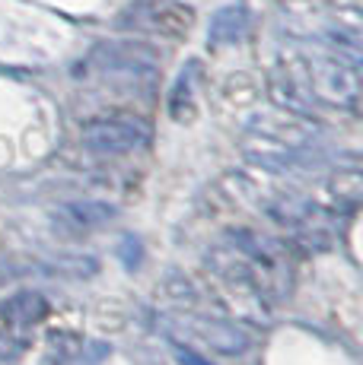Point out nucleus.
<instances>
[{
	"label": "nucleus",
	"mask_w": 363,
	"mask_h": 365,
	"mask_svg": "<svg viewBox=\"0 0 363 365\" xmlns=\"http://www.w3.org/2000/svg\"><path fill=\"white\" fill-rule=\"evenodd\" d=\"M252 133L274 140V143L293 146V150H309L312 140L319 137V128L309 118H299L293 111H268V115H255L249 124Z\"/></svg>",
	"instance_id": "39448f33"
},
{
	"label": "nucleus",
	"mask_w": 363,
	"mask_h": 365,
	"mask_svg": "<svg viewBox=\"0 0 363 365\" xmlns=\"http://www.w3.org/2000/svg\"><path fill=\"white\" fill-rule=\"evenodd\" d=\"M169 327H179L185 336L192 340H201L204 346L217 349V353L227 356H239L246 353L249 346V336L239 331V327L227 324V321H214V318H176L169 321Z\"/></svg>",
	"instance_id": "423d86ee"
},
{
	"label": "nucleus",
	"mask_w": 363,
	"mask_h": 365,
	"mask_svg": "<svg viewBox=\"0 0 363 365\" xmlns=\"http://www.w3.org/2000/svg\"><path fill=\"white\" fill-rule=\"evenodd\" d=\"M172 353H176V359L182 365H211V359H204L201 353H194L192 346H185L182 340H172Z\"/></svg>",
	"instance_id": "9d476101"
},
{
	"label": "nucleus",
	"mask_w": 363,
	"mask_h": 365,
	"mask_svg": "<svg viewBox=\"0 0 363 365\" xmlns=\"http://www.w3.org/2000/svg\"><path fill=\"white\" fill-rule=\"evenodd\" d=\"M249 26H252V13L242 0L236 4L220 6L211 16V26H207V41L211 45H236L249 35Z\"/></svg>",
	"instance_id": "6e6552de"
},
{
	"label": "nucleus",
	"mask_w": 363,
	"mask_h": 365,
	"mask_svg": "<svg viewBox=\"0 0 363 365\" xmlns=\"http://www.w3.org/2000/svg\"><path fill=\"white\" fill-rule=\"evenodd\" d=\"M312 76V89L316 96H322L325 102L332 105H344V108H354L357 105V64L347 61L344 54L332 51L325 58H316L309 67Z\"/></svg>",
	"instance_id": "f03ea898"
},
{
	"label": "nucleus",
	"mask_w": 363,
	"mask_h": 365,
	"mask_svg": "<svg viewBox=\"0 0 363 365\" xmlns=\"http://www.w3.org/2000/svg\"><path fill=\"white\" fill-rule=\"evenodd\" d=\"M4 314L13 318L16 324H36L41 314H45V302H41V296H36V292H19L16 299L4 305Z\"/></svg>",
	"instance_id": "1a4fd4ad"
},
{
	"label": "nucleus",
	"mask_w": 363,
	"mask_h": 365,
	"mask_svg": "<svg viewBox=\"0 0 363 365\" xmlns=\"http://www.w3.org/2000/svg\"><path fill=\"white\" fill-rule=\"evenodd\" d=\"M124 23H131L134 29L159 32V35H182L192 29L194 10L176 4V0H144V4L131 6Z\"/></svg>",
	"instance_id": "20e7f679"
},
{
	"label": "nucleus",
	"mask_w": 363,
	"mask_h": 365,
	"mask_svg": "<svg viewBox=\"0 0 363 365\" xmlns=\"http://www.w3.org/2000/svg\"><path fill=\"white\" fill-rule=\"evenodd\" d=\"M111 216H115L111 203L76 200V203H64V207L54 210V226H58L61 232L83 235V232H93V229H102Z\"/></svg>",
	"instance_id": "0eeeda50"
},
{
	"label": "nucleus",
	"mask_w": 363,
	"mask_h": 365,
	"mask_svg": "<svg viewBox=\"0 0 363 365\" xmlns=\"http://www.w3.org/2000/svg\"><path fill=\"white\" fill-rule=\"evenodd\" d=\"M80 140L89 153L99 156H124L146 140V130L128 118H93L80 128Z\"/></svg>",
	"instance_id": "7ed1b4c3"
},
{
	"label": "nucleus",
	"mask_w": 363,
	"mask_h": 365,
	"mask_svg": "<svg viewBox=\"0 0 363 365\" xmlns=\"http://www.w3.org/2000/svg\"><path fill=\"white\" fill-rule=\"evenodd\" d=\"M93 64L106 76L124 83H141L156 73V51L141 41H102L93 51Z\"/></svg>",
	"instance_id": "f257e3e1"
}]
</instances>
